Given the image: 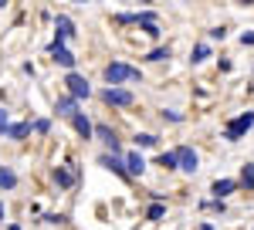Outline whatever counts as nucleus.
Segmentation results:
<instances>
[{
	"instance_id": "19",
	"label": "nucleus",
	"mask_w": 254,
	"mask_h": 230,
	"mask_svg": "<svg viewBox=\"0 0 254 230\" xmlns=\"http://www.w3.org/2000/svg\"><path fill=\"white\" fill-rule=\"evenodd\" d=\"M163 58H170V51H163V48H156V51L149 55V61H163Z\"/></svg>"
},
{
	"instance_id": "11",
	"label": "nucleus",
	"mask_w": 254,
	"mask_h": 230,
	"mask_svg": "<svg viewBox=\"0 0 254 230\" xmlns=\"http://www.w3.org/2000/svg\"><path fill=\"white\" fill-rule=\"evenodd\" d=\"M14 183H17V176H14V172H10V170H0V186H7V190H10Z\"/></svg>"
},
{
	"instance_id": "3",
	"label": "nucleus",
	"mask_w": 254,
	"mask_h": 230,
	"mask_svg": "<svg viewBox=\"0 0 254 230\" xmlns=\"http://www.w3.org/2000/svg\"><path fill=\"white\" fill-rule=\"evenodd\" d=\"M64 85L71 88V95H75V98H88V95H92V85H88L81 75H75V71L68 75V81H64Z\"/></svg>"
},
{
	"instance_id": "21",
	"label": "nucleus",
	"mask_w": 254,
	"mask_h": 230,
	"mask_svg": "<svg viewBox=\"0 0 254 230\" xmlns=\"http://www.w3.org/2000/svg\"><path fill=\"white\" fill-rule=\"evenodd\" d=\"M207 55H210V51H207V44H200V48H196V58H193V61H203Z\"/></svg>"
},
{
	"instance_id": "20",
	"label": "nucleus",
	"mask_w": 254,
	"mask_h": 230,
	"mask_svg": "<svg viewBox=\"0 0 254 230\" xmlns=\"http://www.w3.org/2000/svg\"><path fill=\"white\" fill-rule=\"evenodd\" d=\"M159 217H163V207H159V203H156V207H149V220H159Z\"/></svg>"
},
{
	"instance_id": "8",
	"label": "nucleus",
	"mask_w": 254,
	"mask_h": 230,
	"mask_svg": "<svg viewBox=\"0 0 254 230\" xmlns=\"http://www.w3.org/2000/svg\"><path fill=\"white\" fill-rule=\"evenodd\" d=\"M126 166H129V170H132V172H142V170H146V163H142V156H139V153L126 156Z\"/></svg>"
},
{
	"instance_id": "4",
	"label": "nucleus",
	"mask_w": 254,
	"mask_h": 230,
	"mask_svg": "<svg viewBox=\"0 0 254 230\" xmlns=\"http://www.w3.org/2000/svg\"><path fill=\"white\" fill-rule=\"evenodd\" d=\"M176 159H180V170H187V172H196V153L190 149V146H183V149H176Z\"/></svg>"
},
{
	"instance_id": "16",
	"label": "nucleus",
	"mask_w": 254,
	"mask_h": 230,
	"mask_svg": "<svg viewBox=\"0 0 254 230\" xmlns=\"http://www.w3.org/2000/svg\"><path fill=\"white\" fill-rule=\"evenodd\" d=\"M241 179H244V186H254V166H244V176Z\"/></svg>"
},
{
	"instance_id": "10",
	"label": "nucleus",
	"mask_w": 254,
	"mask_h": 230,
	"mask_svg": "<svg viewBox=\"0 0 254 230\" xmlns=\"http://www.w3.org/2000/svg\"><path fill=\"white\" fill-rule=\"evenodd\" d=\"M231 190H234V179H217V183H214V193H217V196H227Z\"/></svg>"
},
{
	"instance_id": "17",
	"label": "nucleus",
	"mask_w": 254,
	"mask_h": 230,
	"mask_svg": "<svg viewBox=\"0 0 254 230\" xmlns=\"http://www.w3.org/2000/svg\"><path fill=\"white\" fill-rule=\"evenodd\" d=\"M7 132L14 135V139H20V135H27V125H10V129H7Z\"/></svg>"
},
{
	"instance_id": "22",
	"label": "nucleus",
	"mask_w": 254,
	"mask_h": 230,
	"mask_svg": "<svg viewBox=\"0 0 254 230\" xmlns=\"http://www.w3.org/2000/svg\"><path fill=\"white\" fill-rule=\"evenodd\" d=\"M3 129H7V112L0 109V132H3Z\"/></svg>"
},
{
	"instance_id": "5",
	"label": "nucleus",
	"mask_w": 254,
	"mask_h": 230,
	"mask_svg": "<svg viewBox=\"0 0 254 230\" xmlns=\"http://www.w3.org/2000/svg\"><path fill=\"white\" fill-rule=\"evenodd\" d=\"M105 102H109V105H132V92H126V88H109V92H105Z\"/></svg>"
},
{
	"instance_id": "14",
	"label": "nucleus",
	"mask_w": 254,
	"mask_h": 230,
	"mask_svg": "<svg viewBox=\"0 0 254 230\" xmlns=\"http://www.w3.org/2000/svg\"><path fill=\"white\" fill-rule=\"evenodd\" d=\"M58 112H64V115H75V98H64V102H58Z\"/></svg>"
},
{
	"instance_id": "18",
	"label": "nucleus",
	"mask_w": 254,
	"mask_h": 230,
	"mask_svg": "<svg viewBox=\"0 0 254 230\" xmlns=\"http://www.w3.org/2000/svg\"><path fill=\"white\" fill-rule=\"evenodd\" d=\"M55 179H58L61 186H68V183H71V172H64V170H61V172H55Z\"/></svg>"
},
{
	"instance_id": "7",
	"label": "nucleus",
	"mask_w": 254,
	"mask_h": 230,
	"mask_svg": "<svg viewBox=\"0 0 254 230\" xmlns=\"http://www.w3.org/2000/svg\"><path fill=\"white\" fill-rule=\"evenodd\" d=\"M55 27H58V38H55V41H64V38H71V34H75L68 17H58V24H55Z\"/></svg>"
},
{
	"instance_id": "12",
	"label": "nucleus",
	"mask_w": 254,
	"mask_h": 230,
	"mask_svg": "<svg viewBox=\"0 0 254 230\" xmlns=\"http://www.w3.org/2000/svg\"><path fill=\"white\" fill-rule=\"evenodd\" d=\"M75 129H78L81 135H88V132H92V125H88V118H85V115H75Z\"/></svg>"
},
{
	"instance_id": "23",
	"label": "nucleus",
	"mask_w": 254,
	"mask_h": 230,
	"mask_svg": "<svg viewBox=\"0 0 254 230\" xmlns=\"http://www.w3.org/2000/svg\"><path fill=\"white\" fill-rule=\"evenodd\" d=\"M241 41H244V44H254V34H244Z\"/></svg>"
},
{
	"instance_id": "1",
	"label": "nucleus",
	"mask_w": 254,
	"mask_h": 230,
	"mask_svg": "<svg viewBox=\"0 0 254 230\" xmlns=\"http://www.w3.org/2000/svg\"><path fill=\"white\" fill-rule=\"evenodd\" d=\"M105 78H109V81H112V85H122V81H136L139 78V71L136 68H129V64H109V68H105Z\"/></svg>"
},
{
	"instance_id": "6",
	"label": "nucleus",
	"mask_w": 254,
	"mask_h": 230,
	"mask_svg": "<svg viewBox=\"0 0 254 230\" xmlns=\"http://www.w3.org/2000/svg\"><path fill=\"white\" fill-rule=\"evenodd\" d=\"M51 55H55V61H58V64H64V68H71V64H75V55H71L68 48H61V41H55V44H51Z\"/></svg>"
},
{
	"instance_id": "9",
	"label": "nucleus",
	"mask_w": 254,
	"mask_h": 230,
	"mask_svg": "<svg viewBox=\"0 0 254 230\" xmlns=\"http://www.w3.org/2000/svg\"><path fill=\"white\" fill-rule=\"evenodd\" d=\"M95 132L102 135V139H105V146H112V153H116V149H119V142H116V135H112V129H105V125H98Z\"/></svg>"
},
{
	"instance_id": "2",
	"label": "nucleus",
	"mask_w": 254,
	"mask_h": 230,
	"mask_svg": "<svg viewBox=\"0 0 254 230\" xmlns=\"http://www.w3.org/2000/svg\"><path fill=\"white\" fill-rule=\"evenodd\" d=\"M251 125H254V112H244V115H237L234 122L227 125V139H231V142H234V139H241V135L248 132Z\"/></svg>"
},
{
	"instance_id": "13",
	"label": "nucleus",
	"mask_w": 254,
	"mask_h": 230,
	"mask_svg": "<svg viewBox=\"0 0 254 230\" xmlns=\"http://www.w3.org/2000/svg\"><path fill=\"white\" fill-rule=\"evenodd\" d=\"M176 163H180V159H176V153H163V156H159V166H166V170H173Z\"/></svg>"
},
{
	"instance_id": "15",
	"label": "nucleus",
	"mask_w": 254,
	"mask_h": 230,
	"mask_svg": "<svg viewBox=\"0 0 254 230\" xmlns=\"http://www.w3.org/2000/svg\"><path fill=\"white\" fill-rule=\"evenodd\" d=\"M136 142H139V146H156V135L142 132V135H136Z\"/></svg>"
}]
</instances>
